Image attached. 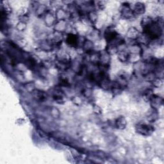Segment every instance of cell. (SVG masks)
Wrapping results in <instances>:
<instances>
[{
    "instance_id": "5b68a950",
    "label": "cell",
    "mask_w": 164,
    "mask_h": 164,
    "mask_svg": "<svg viewBox=\"0 0 164 164\" xmlns=\"http://www.w3.org/2000/svg\"><path fill=\"white\" fill-rule=\"evenodd\" d=\"M68 42H69V43H71V44H74V43H76L77 39H76V38H75L73 35H71L68 37Z\"/></svg>"
},
{
    "instance_id": "277c9868",
    "label": "cell",
    "mask_w": 164,
    "mask_h": 164,
    "mask_svg": "<svg viewBox=\"0 0 164 164\" xmlns=\"http://www.w3.org/2000/svg\"><path fill=\"white\" fill-rule=\"evenodd\" d=\"M135 12L139 14H143L145 12L144 5L141 3H137L135 6Z\"/></svg>"
},
{
    "instance_id": "6da1fadb",
    "label": "cell",
    "mask_w": 164,
    "mask_h": 164,
    "mask_svg": "<svg viewBox=\"0 0 164 164\" xmlns=\"http://www.w3.org/2000/svg\"><path fill=\"white\" fill-rule=\"evenodd\" d=\"M136 132L140 134L145 136H148L152 134L154 131V127L151 125L145 124H140L136 127Z\"/></svg>"
},
{
    "instance_id": "7a4b0ae2",
    "label": "cell",
    "mask_w": 164,
    "mask_h": 164,
    "mask_svg": "<svg viewBox=\"0 0 164 164\" xmlns=\"http://www.w3.org/2000/svg\"><path fill=\"white\" fill-rule=\"evenodd\" d=\"M117 35L116 31L112 27L108 28L105 32V38L108 42L113 41L117 37Z\"/></svg>"
},
{
    "instance_id": "3957f363",
    "label": "cell",
    "mask_w": 164,
    "mask_h": 164,
    "mask_svg": "<svg viewBox=\"0 0 164 164\" xmlns=\"http://www.w3.org/2000/svg\"><path fill=\"white\" fill-rule=\"evenodd\" d=\"M115 125H116L118 129L123 130L125 128L126 126V121L124 117L118 118L115 122Z\"/></svg>"
}]
</instances>
